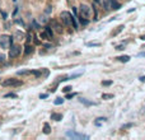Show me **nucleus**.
Returning <instances> with one entry per match:
<instances>
[{
  "label": "nucleus",
  "instance_id": "f257e3e1",
  "mask_svg": "<svg viewBox=\"0 0 145 140\" xmlns=\"http://www.w3.org/2000/svg\"><path fill=\"white\" fill-rule=\"evenodd\" d=\"M60 18H61V22L65 26H71V24H74V27L78 28V24L75 23V17H72L69 12H62L60 14Z\"/></svg>",
  "mask_w": 145,
  "mask_h": 140
},
{
  "label": "nucleus",
  "instance_id": "f03ea898",
  "mask_svg": "<svg viewBox=\"0 0 145 140\" xmlns=\"http://www.w3.org/2000/svg\"><path fill=\"white\" fill-rule=\"evenodd\" d=\"M12 42H13L12 37H9V36H6V34L0 36V47H1L3 50H8V48H10Z\"/></svg>",
  "mask_w": 145,
  "mask_h": 140
},
{
  "label": "nucleus",
  "instance_id": "7ed1b4c3",
  "mask_svg": "<svg viewBox=\"0 0 145 140\" xmlns=\"http://www.w3.org/2000/svg\"><path fill=\"white\" fill-rule=\"evenodd\" d=\"M79 12H80V17L82 18H90V16H92V9L87 4H82Z\"/></svg>",
  "mask_w": 145,
  "mask_h": 140
},
{
  "label": "nucleus",
  "instance_id": "20e7f679",
  "mask_svg": "<svg viewBox=\"0 0 145 140\" xmlns=\"http://www.w3.org/2000/svg\"><path fill=\"white\" fill-rule=\"evenodd\" d=\"M20 51H22L20 46H18V45H14V46H12L10 51H9V57H10V59H14V57H17V56H19Z\"/></svg>",
  "mask_w": 145,
  "mask_h": 140
},
{
  "label": "nucleus",
  "instance_id": "39448f33",
  "mask_svg": "<svg viewBox=\"0 0 145 140\" xmlns=\"http://www.w3.org/2000/svg\"><path fill=\"white\" fill-rule=\"evenodd\" d=\"M66 136H68V138H71V139H75V140L88 139V136L83 135V134H78V132H75V131H68V132H66Z\"/></svg>",
  "mask_w": 145,
  "mask_h": 140
},
{
  "label": "nucleus",
  "instance_id": "423d86ee",
  "mask_svg": "<svg viewBox=\"0 0 145 140\" xmlns=\"http://www.w3.org/2000/svg\"><path fill=\"white\" fill-rule=\"evenodd\" d=\"M4 87H9V85H20L22 84V82L20 80H17V79H13V78H10V79H6V80H4L3 83H1Z\"/></svg>",
  "mask_w": 145,
  "mask_h": 140
},
{
  "label": "nucleus",
  "instance_id": "0eeeda50",
  "mask_svg": "<svg viewBox=\"0 0 145 140\" xmlns=\"http://www.w3.org/2000/svg\"><path fill=\"white\" fill-rule=\"evenodd\" d=\"M112 1L113 0H104L103 1V6H104L106 10H111L112 9Z\"/></svg>",
  "mask_w": 145,
  "mask_h": 140
},
{
  "label": "nucleus",
  "instance_id": "6e6552de",
  "mask_svg": "<svg viewBox=\"0 0 145 140\" xmlns=\"http://www.w3.org/2000/svg\"><path fill=\"white\" fill-rule=\"evenodd\" d=\"M124 28H125V26H124V24L118 26V27L116 28V31H113V32H112V36H113V37H116V36L118 34V33H120V32H122V31H124Z\"/></svg>",
  "mask_w": 145,
  "mask_h": 140
},
{
  "label": "nucleus",
  "instance_id": "1a4fd4ad",
  "mask_svg": "<svg viewBox=\"0 0 145 140\" xmlns=\"http://www.w3.org/2000/svg\"><path fill=\"white\" fill-rule=\"evenodd\" d=\"M14 36H15V40L22 41V40H23V37H24V33H23V32H20V31H17Z\"/></svg>",
  "mask_w": 145,
  "mask_h": 140
},
{
  "label": "nucleus",
  "instance_id": "9d476101",
  "mask_svg": "<svg viewBox=\"0 0 145 140\" xmlns=\"http://www.w3.org/2000/svg\"><path fill=\"white\" fill-rule=\"evenodd\" d=\"M117 60L121 62H127L130 61V56H127V55H124V56H120V57H117Z\"/></svg>",
  "mask_w": 145,
  "mask_h": 140
},
{
  "label": "nucleus",
  "instance_id": "9b49d317",
  "mask_svg": "<svg viewBox=\"0 0 145 140\" xmlns=\"http://www.w3.org/2000/svg\"><path fill=\"white\" fill-rule=\"evenodd\" d=\"M51 119L55 120V121H60V120L62 119V115H61V113H52V115H51Z\"/></svg>",
  "mask_w": 145,
  "mask_h": 140
},
{
  "label": "nucleus",
  "instance_id": "f8f14e48",
  "mask_svg": "<svg viewBox=\"0 0 145 140\" xmlns=\"http://www.w3.org/2000/svg\"><path fill=\"white\" fill-rule=\"evenodd\" d=\"M17 74L18 75H29V74H32V70H19V71H17Z\"/></svg>",
  "mask_w": 145,
  "mask_h": 140
},
{
  "label": "nucleus",
  "instance_id": "ddd939ff",
  "mask_svg": "<svg viewBox=\"0 0 145 140\" xmlns=\"http://www.w3.org/2000/svg\"><path fill=\"white\" fill-rule=\"evenodd\" d=\"M45 32H46L48 40H51V38H52V30H51L50 27H46V28H45Z\"/></svg>",
  "mask_w": 145,
  "mask_h": 140
},
{
  "label": "nucleus",
  "instance_id": "4468645a",
  "mask_svg": "<svg viewBox=\"0 0 145 140\" xmlns=\"http://www.w3.org/2000/svg\"><path fill=\"white\" fill-rule=\"evenodd\" d=\"M38 22H40L41 24H46V23L48 22V19H47V17L41 16V17H40V18H38Z\"/></svg>",
  "mask_w": 145,
  "mask_h": 140
},
{
  "label": "nucleus",
  "instance_id": "2eb2a0df",
  "mask_svg": "<svg viewBox=\"0 0 145 140\" xmlns=\"http://www.w3.org/2000/svg\"><path fill=\"white\" fill-rule=\"evenodd\" d=\"M120 8H121V4H120V3H117L116 0H113V1H112V9L117 10V9H120Z\"/></svg>",
  "mask_w": 145,
  "mask_h": 140
},
{
  "label": "nucleus",
  "instance_id": "dca6fc26",
  "mask_svg": "<svg viewBox=\"0 0 145 140\" xmlns=\"http://www.w3.org/2000/svg\"><path fill=\"white\" fill-rule=\"evenodd\" d=\"M50 131H51V129H50V125L48 124H45L44 125V132L46 135H48L50 134Z\"/></svg>",
  "mask_w": 145,
  "mask_h": 140
},
{
  "label": "nucleus",
  "instance_id": "f3484780",
  "mask_svg": "<svg viewBox=\"0 0 145 140\" xmlns=\"http://www.w3.org/2000/svg\"><path fill=\"white\" fill-rule=\"evenodd\" d=\"M82 103H84L85 106H92L93 105V102H90V101H87V99H84V98H82V99H79Z\"/></svg>",
  "mask_w": 145,
  "mask_h": 140
},
{
  "label": "nucleus",
  "instance_id": "a211bd4d",
  "mask_svg": "<svg viewBox=\"0 0 145 140\" xmlns=\"http://www.w3.org/2000/svg\"><path fill=\"white\" fill-rule=\"evenodd\" d=\"M112 83H113L112 80H103V82H102V85H103V87H110Z\"/></svg>",
  "mask_w": 145,
  "mask_h": 140
},
{
  "label": "nucleus",
  "instance_id": "6ab92c4d",
  "mask_svg": "<svg viewBox=\"0 0 145 140\" xmlns=\"http://www.w3.org/2000/svg\"><path fill=\"white\" fill-rule=\"evenodd\" d=\"M32 51H33V47L27 46V47H26V51H24V54H26V55H29V54H31Z\"/></svg>",
  "mask_w": 145,
  "mask_h": 140
},
{
  "label": "nucleus",
  "instance_id": "aec40b11",
  "mask_svg": "<svg viewBox=\"0 0 145 140\" xmlns=\"http://www.w3.org/2000/svg\"><path fill=\"white\" fill-rule=\"evenodd\" d=\"M87 46H89V47H92V46H101V43L99 42H88L87 43Z\"/></svg>",
  "mask_w": 145,
  "mask_h": 140
},
{
  "label": "nucleus",
  "instance_id": "412c9836",
  "mask_svg": "<svg viewBox=\"0 0 145 140\" xmlns=\"http://www.w3.org/2000/svg\"><path fill=\"white\" fill-rule=\"evenodd\" d=\"M102 98H103V99H110V98H113V94H107V93H104L103 95H102Z\"/></svg>",
  "mask_w": 145,
  "mask_h": 140
},
{
  "label": "nucleus",
  "instance_id": "4be33fe9",
  "mask_svg": "<svg viewBox=\"0 0 145 140\" xmlns=\"http://www.w3.org/2000/svg\"><path fill=\"white\" fill-rule=\"evenodd\" d=\"M62 103H64V99H62V98H56V101H55V105H62Z\"/></svg>",
  "mask_w": 145,
  "mask_h": 140
},
{
  "label": "nucleus",
  "instance_id": "5701e85b",
  "mask_svg": "<svg viewBox=\"0 0 145 140\" xmlns=\"http://www.w3.org/2000/svg\"><path fill=\"white\" fill-rule=\"evenodd\" d=\"M54 26H55V28H56V32H59V33H61V32H62V30H61V27H60L59 24H56V23H54Z\"/></svg>",
  "mask_w": 145,
  "mask_h": 140
},
{
  "label": "nucleus",
  "instance_id": "b1692460",
  "mask_svg": "<svg viewBox=\"0 0 145 140\" xmlns=\"http://www.w3.org/2000/svg\"><path fill=\"white\" fill-rule=\"evenodd\" d=\"M116 50L117 51H122V50H125V45H118V46H116Z\"/></svg>",
  "mask_w": 145,
  "mask_h": 140
},
{
  "label": "nucleus",
  "instance_id": "393cba45",
  "mask_svg": "<svg viewBox=\"0 0 145 140\" xmlns=\"http://www.w3.org/2000/svg\"><path fill=\"white\" fill-rule=\"evenodd\" d=\"M41 38H42V40H48V37H47V34H46V32H42V33H41Z\"/></svg>",
  "mask_w": 145,
  "mask_h": 140
},
{
  "label": "nucleus",
  "instance_id": "a878e982",
  "mask_svg": "<svg viewBox=\"0 0 145 140\" xmlns=\"http://www.w3.org/2000/svg\"><path fill=\"white\" fill-rule=\"evenodd\" d=\"M62 91H64L65 93H68V92H70V91H71V87H65V88H62Z\"/></svg>",
  "mask_w": 145,
  "mask_h": 140
},
{
  "label": "nucleus",
  "instance_id": "bb28decb",
  "mask_svg": "<svg viewBox=\"0 0 145 140\" xmlns=\"http://www.w3.org/2000/svg\"><path fill=\"white\" fill-rule=\"evenodd\" d=\"M5 97L8 98V97H12V98H15L17 97V94H14V93H8V94H5Z\"/></svg>",
  "mask_w": 145,
  "mask_h": 140
},
{
  "label": "nucleus",
  "instance_id": "cd10ccee",
  "mask_svg": "<svg viewBox=\"0 0 145 140\" xmlns=\"http://www.w3.org/2000/svg\"><path fill=\"white\" fill-rule=\"evenodd\" d=\"M75 95H76L75 93H69L68 95H66V98H72V97H75Z\"/></svg>",
  "mask_w": 145,
  "mask_h": 140
},
{
  "label": "nucleus",
  "instance_id": "c85d7f7f",
  "mask_svg": "<svg viewBox=\"0 0 145 140\" xmlns=\"http://www.w3.org/2000/svg\"><path fill=\"white\" fill-rule=\"evenodd\" d=\"M5 61V56L4 55H0V62H4Z\"/></svg>",
  "mask_w": 145,
  "mask_h": 140
},
{
  "label": "nucleus",
  "instance_id": "c756f323",
  "mask_svg": "<svg viewBox=\"0 0 145 140\" xmlns=\"http://www.w3.org/2000/svg\"><path fill=\"white\" fill-rule=\"evenodd\" d=\"M132 126V124H127V125H124L122 126V129H126V127H131Z\"/></svg>",
  "mask_w": 145,
  "mask_h": 140
},
{
  "label": "nucleus",
  "instance_id": "7c9ffc66",
  "mask_svg": "<svg viewBox=\"0 0 145 140\" xmlns=\"http://www.w3.org/2000/svg\"><path fill=\"white\" fill-rule=\"evenodd\" d=\"M40 98H41V99H45V98H47V94H41V95H40Z\"/></svg>",
  "mask_w": 145,
  "mask_h": 140
},
{
  "label": "nucleus",
  "instance_id": "2f4dec72",
  "mask_svg": "<svg viewBox=\"0 0 145 140\" xmlns=\"http://www.w3.org/2000/svg\"><path fill=\"white\" fill-rule=\"evenodd\" d=\"M139 56H140V57H145V52H140Z\"/></svg>",
  "mask_w": 145,
  "mask_h": 140
},
{
  "label": "nucleus",
  "instance_id": "473e14b6",
  "mask_svg": "<svg viewBox=\"0 0 145 140\" xmlns=\"http://www.w3.org/2000/svg\"><path fill=\"white\" fill-rule=\"evenodd\" d=\"M139 80H140V82H145V77H140Z\"/></svg>",
  "mask_w": 145,
  "mask_h": 140
},
{
  "label": "nucleus",
  "instance_id": "72a5a7b5",
  "mask_svg": "<svg viewBox=\"0 0 145 140\" xmlns=\"http://www.w3.org/2000/svg\"><path fill=\"white\" fill-rule=\"evenodd\" d=\"M140 38H141V40H143V41H145V34H144V36H141V37H140Z\"/></svg>",
  "mask_w": 145,
  "mask_h": 140
},
{
  "label": "nucleus",
  "instance_id": "f704fd0d",
  "mask_svg": "<svg viewBox=\"0 0 145 140\" xmlns=\"http://www.w3.org/2000/svg\"><path fill=\"white\" fill-rule=\"evenodd\" d=\"M94 1H96V3H101V0H94Z\"/></svg>",
  "mask_w": 145,
  "mask_h": 140
},
{
  "label": "nucleus",
  "instance_id": "c9c22d12",
  "mask_svg": "<svg viewBox=\"0 0 145 140\" xmlns=\"http://www.w3.org/2000/svg\"><path fill=\"white\" fill-rule=\"evenodd\" d=\"M141 112H143V113H144V112H145V107H144V108H143V111H141Z\"/></svg>",
  "mask_w": 145,
  "mask_h": 140
},
{
  "label": "nucleus",
  "instance_id": "e433bc0d",
  "mask_svg": "<svg viewBox=\"0 0 145 140\" xmlns=\"http://www.w3.org/2000/svg\"><path fill=\"white\" fill-rule=\"evenodd\" d=\"M14 1H15V0H14Z\"/></svg>",
  "mask_w": 145,
  "mask_h": 140
}]
</instances>
